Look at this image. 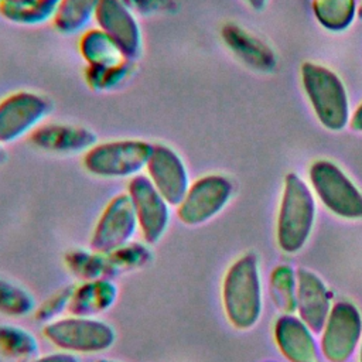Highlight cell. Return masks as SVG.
<instances>
[{
  "mask_svg": "<svg viewBox=\"0 0 362 362\" xmlns=\"http://www.w3.org/2000/svg\"><path fill=\"white\" fill-rule=\"evenodd\" d=\"M226 318L238 329H247L262 311V287L257 260L252 255L238 259L226 272L222 284Z\"/></svg>",
  "mask_w": 362,
  "mask_h": 362,
  "instance_id": "cell-1",
  "label": "cell"
},
{
  "mask_svg": "<svg viewBox=\"0 0 362 362\" xmlns=\"http://www.w3.org/2000/svg\"><path fill=\"white\" fill-rule=\"evenodd\" d=\"M300 76L320 123L334 132L344 129L349 123V102L339 76L329 68L314 62H304Z\"/></svg>",
  "mask_w": 362,
  "mask_h": 362,
  "instance_id": "cell-2",
  "label": "cell"
},
{
  "mask_svg": "<svg viewBox=\"0 0 362 362\" xmlns=\"http://www.w3.org/2000/svg\"><path fill=\"white\" fill-rule=\"evenodd\" d=\"M153 144L141 139H120L95 143L83 153L82 165L98 178H133L143 174Z\"/></svg>",
  "mask_w": 362,
  "mask_h": 362,
  "instance_id": "cell-3",
  "label": "cell"
},
{
  "mask_svg": "<svg viewBox=\"0 0 362 362\" xmlns=\"http://www.w3.org/2000/svg\"><path fill=\"white\" fill-rule=\"evenodd\" d=\"M42 335L59 351L71 354L105 352L116 341V331L107 321L72 314L44 324Z\"/></svg>",
  "mask_w": 362,
  "mask_h": 362,
  "instance_id": "cell-4",
  "label": "cell"
},
{
  "mask_svg": "<svg viewBox=\"0 0 362 362\" xmlns=\"http://www.w3.org/2000/svg\"><path fill=\"white\" fill-rule=\"evenodd\" d=\"M315 215L314 198L310 188L297 174H288L279 212L277 236L286 252L298 250L307 240Z\"/></svg>",
  "mask_w": 362,
  "mask_h": 362,
  "instance_id": "cell-5",
  "label": "cell"
},
{
  "mask_svg": "<svg viewBox=\"0 0 362 362\" xmlns=\"http://www.w3.org/2000/svg\"><path fill=\"white\" fill-rule=\"evenodd\" d=\"M51 110L49 100L33 90H16L0 99V144L30 136Z\"/></svg>",
  "mask_w": 362,
  "mask_h": 362,
  "instance_id": "cell-6",
  "label": "cell"
},
{
  "mask_svg": "<svg viewBox=\"0 0 362 362\" xmlns=\"http://www.w3.org/2000/svg\"><path fill=\"white\" fill-rule=\"evenodd\" d=\"M233 192L229 178L206 174L192 181L175 206L177 218L187 226H198L216 216L229 202Z\"/></svg>",
  "mask_w": 362,
  "mask_h": 362,
  "instance_id": "cell-7",
  "label": "cell"
},
{
  "mask_svg": "<svg viewBox=\"0 0 362 362\" xmlns=\"http://www.w3.org/2000/svg\"><path fill=\"white\" fill-rule=\"evenodd\" d=\"M310 181L322 204L344 218H362V192L328 160H318L310 168Z\"/></svg>",
  "mask_w": 362,
  "mask_h": 362,
  "instance_id": "cell-8",
  "label": "cell"
},
{
  "mask_svg": "<svg viewBox=\"0 0 362 362\" xmlns=\"http://www.w3.org/2000/svg\"><path fill=\"white\" fill-rule=\"evenodd\" d=\"M139 229L133 202L127 192L115 195L102 209L89 240V247L110 253L133 240Z\"/></svg>",
  "mask_w": 362,
  "mask_h": 362,
  "instance_id": "cell-9",
  "label": "cell"
},
{
  "mask_svg": "<svg viewBox=\"0 0 362 362\" xmlns=\"http://www.w3.org/2000/svg\"><path fill=\"white\" fill-rule=\"evenodd\" d=\"M133 202L143 242L156 245L165 235L171 221V204L158 192L146 174L130 178L126 191Z\"/></svg>",
  "mask_w": 362,
  "mask_h": 362,
  "instance_id": "cell-10",
  "label": "cell"
},
{
  "mask_svg": "<svg viewBox=\"0 0 362 362\" xmlns=\"http://www.w3.org/2000/svg\"><path fill=\"white\" fill-rule=\"evenodd\" d=\"M144 171L153 185L171 204V206H177L180 204L191 184L188 167L184 158L177 150L164 143L153 144Z\"/></svg>",
  "mask_w": 362,
  "mask_h": 362,
  "instance_id": "cell-11",
  "label": "cell"
},
{
  "mask_svg": "<svg viewBox=\"0 0 362 362\" xmlns=\"http://www.w3.org/2000/svg\"><path fill=\"white\" fill-rule=\"evenodd\" d=\"M96 27L106 33L126 58L134 61L143 49L141 27L123 0H100L95 13Z\"/></svg>",
  "mask_w": 362,
  "mask_h": 362,
  "instance_id": "cell-12",
  "label": "cell"
},
{
  "mask_svg": "<svg viewBox=\"0 0 362 362\" xmlns=\"http://www.w3.org/2000/svg\"><path fill=\"white\" fill-rule=\"evenodd\" d=\"M361 317L352 304H337L325 322L322 351L332 362H344L355 349L361 334Z\"/></svg>",
  "mask_w": 362,
  "mask_h": 362,
  "instance_id": "cell-13",
  "label": "cell"
},
{
  "mask_svg": "<svg viewBox=\"0 0 362 362\" xmlns=\"http://www.w3.org/2000/svg\"><path fill=\"white\" fill-rule=\"evenodd\" d=\"M30 143L44 151L72 154L85 153L96 141V134L83 126L66 123L40 124L30 136Z\"/></svg>",
  "mask_w": 362,
  "mask_h": 362,
  "instance_id": "cell-14",
  "label": "cell"
},
{
  "mask_svg": "<svg viewBox=\"0 0 362 362\" xmlns=\"http://www.w3.org/2000/svg\"><path fill=\"white\" fill-rule=\"evenodd\" d=\"M119 288L110 277L85 280L74 286L68 311L72 315L98 317L113 307Z\"/></svg>",
  "mask_w": 362,
  "mask_h": 362,
  "instance_id": "cell-15",
  "label": "cell"
},
{
  "mask_svg": "<svg viewBox=\"0 0 362 362\" xmlns=\"http://www.w3.org/2000/svg\"><path fill=\"white\" fill-rule=\"evenodd\" d=\"M221 35L226 47L252 69L272 71L274 68L276 58L273 51L246 30L235 24H226Z\"/></svg>",
  "mask_w": 362,
  "mask_h": 362,
  "instance_id": "cell-16",
  "label": "cell"
},
{
  "mask_svg": "<svg viewBox=\"0 0 362 362\" xmlns=\"http://www.w3.org/2000/svg\"><path fill=\"white\" fill-rule=\"evenodd\" d=\"M297 305L301 318L311 329H322L328 318L329 300L327 290L320 279L305 270H300L298 273Z\"/></svg>",
  "mask_w": 362,
  "mask_h": 362,
  "instance_id": "cell-17",
  "label": "cell"
},
{
  "mask_svg": "<svg viewBox=\"0 0 362 362\" xmlns=\"http://www.w3.org/2000/svg\"><path fill=\"white\" fill-rule=\"evenodd\" d=\"M276 337L281 352L293 362H317V349L305 325L287 315L277 322Z\"/></svg>",
  "mask_w": 362,
  "mask_h": 362,
  "instance_id": "cell-18",
  "label": "cell"
},
{
  "mask_svg": "<svg viewBox=\"0 0 362 362\" xmlns=\"http://www.w3.org/2000/svg\"><path fill=\"white\" fill-rule=\"evenodd\" d=\"M78 51L86 66H113L129 61L116 42L98 27L81 33Z\"/></svg>",
  "mask_w": 362,
  "mask_h": 362,
  "instance_id": "cell-19",
  "label": "cell"
},
{
  "mask_svg": "<svg viewBox=\"0 0 362 362\" xmlns=\"http://www.w3.org/2000/svg\"><path fill=\"white\" fill-rule=\"evenodd\" d=\"M61 0H0V16L17 25L52 21Z\"/></svg>",
  "mask_w": 362,
  "mask_h": 362,
  "instance_id": "cell-20",
  "label": "cell"
},
{
  "mask_svg": "<svg viewBox=\"0 0 362 362\" xmlns=\"http://www.w3.org/2000/svg\"><path fill=\"white\" fill-rule=\"evenodd\" d=\"M100 0H61L52 18L54 28L64 34H78L86 30L95 18Z\"/></svg>",
  "mask_w": 362,
  "mask_h": 362,
  "instance_id": "cell-21",
  "label": "cell"
},
{
  "mask_svg": "<svg viewBox=\"0 0 362 362\" xmlns=\"http://www.w3.org/2000/svg\"><path fill=\"white\" fill-rule=\"evenodd\" d=\"M38 351V339L31 331L16 324H0V354L3 356L25 362L37 356Z\"/></svg>",
  "mask_w": 362,
  "mask_h": 362,
  "instance_id": "cell-22",
  "label": "cell"
},
{
  "mask_svg": "<svg viewBox=\"0 0 362 362\" xmlns=\"http://www.w3.org/2000/svg\"><path fill=\"white\" fill-rule=\"evenodd\" d=\"M68 270L81 281L100 277H112V269L107 255L89 249L75 247L65 253Z\"/></svg>",
  "mask_w": 362,
  "mask_h": 362,
  "instance_id": "cell-23",
  "label": "cell"
},
{
  "mask_svg": "<svg viewBox=\"0 0 362 362\" xmlns=\"http://www.w3.org/2000/svg\"><path fill=\"white\" fill-rule=\"evenodd\" d=\"M313 11L322 27L342 31L352 24L358 8L355 0H313Z\"/></svg>",
  "mask_w": 362,
  "mask_h": 362,
  "instance_id": "cell-24",
  "label": "cell"
},
{
  "mask_svg": "<svg viewBox=\"0 0 362 362\" xmlns=\"http://www.w3.org/2000/svg\"><path fill=\"white\" fill-rule=\"evenodd\" d=\"M134 61H126L113 66H86L83 78L86 85L95 92L113 90L123 85L132 75Z\"/></svg>",
  "mask_w": 362,
  "mask_h": 362,
  "instance_id": "cell-25",
  "label": "cell"
},
{
  "mask_svg": "<svg viewBox=\"0 0 362 362\" xmlns=\"http://www.w3.org/2000/svg\"><path fill=\"white\" fill-rule=\"evenodd\" d=\"M37 308L33 294L23 286L0 277V313L10 317H24Z\"/></svg>",
  "mask_w": 362,
  "mask_h": 362,
  "instance_id": "cell-26",
  "label": "cell"
},
{
  "mask_svg": "<svg viewBox=\"0 0 362 362\" xmlns=\"http://www.w3.org/2000/svg\"><path fill=\"white\" fill-rule=\"evenodd\" d=\"M148 246L150 245H147L146 242L140 243V242L132 240L127 245L110 253H106L110 263L112 274L115 276L117 273L137 270L144 267L147 263H150L153 259V253Z\"/></svg>",
  "mask_w": 362,
  "mask_h": 362,
  "instance_id": "cell-27",
  "label": "cell"
},
{
  "mask_svg": "<svg viewBox=\"0 0 362 362\" xmlns=\"http://www.w3.org/2000/svg\"><path fill=\"white\" fill-rule=\"evenodd\" d=\"M74 286L75 284H71V286H66V287L58 290L57 293L49 296L40 307H37L35 308L37 321L47 324V322H51V321L62 317L64 311H68Z\"/></svg>",
  "mask_w": 362,
  "mask_h": 362,
  "instance_id": "cell-28",
  "label": "cell"
},
{
  "mask_svg": "<svg viewBox=\"0 0 362 362\" xmlns=\"http://www.w3.org/2000/svg\"><path fill=\"white\" fill-rule=\"evenodd\" d=\"M276 272L277 273L273 277V286L276 297H280L279 304L284 310H293V305L296 304V296L293 294L294 276L288 267H280Z\"/></svg>",
  "mask_w": 362,
  "mask_h": 362,
  "instance_id": "cell-29",
  "label": "cell"
},
{
  "mask_svg": "<svg viewBox=\"0 0 362 362\" xmlns=\"http://www.w3.org/2000/svg\"><path fill=\"white\" fill-rule=\"evenodd\" d=\"M123 1L134 14H140V16L167 13V11H173L175 7L173 0H123Z\"/></svg>",
  "mask_w": 362,
  "mask_h": 362,
  "instance_id": "cell-30",
  "label": "cell"
},
{
  "mask_svg": "<svg viewBox=\"0 0 362 362\" xmlns=\"http://www.w3.org/2000/svg\"><path fill=\"white\" fill-rule=\"evenodd\" d=\"M25 362H79L76 354L65 352V351H57L51 352L42 356H34Z\"/></svg>",
  "mask_w": 362,
  "mask_h": 362,
  "instance_id": "cell-31",
  "label": "cell"
},
{
  "mask_svg": "<svg viewBox=\"0 0 362 362\" xmlns=\"http://www.w3.org/2000/svg\"><path fill=\"white\" fill-rule=\"evenodd\" d=\"M354 130L361 132L362 133V103L355 109V112L352 113V116L349 117V123H348Z\"/></svg>",
  "mask_w": 362,
  "mask_h": 362,
  "instance_id": "cell-32",
  "label": "cell"
},
{
  "mask_svg": "<svg viewBox=\"0 0 362 362\" xmlns=\"http://www.w3.org/2000/svg\"><path fill=\"white\" fill-rule=\"evenodd\" d=\"M252 8H255V10H262L263 7H264V4H266V0H245Z\"/></svg>",
  "mask_w": 362,
  "mask_h": 362,
  "instance_id": "cell-33",
  "label": "cell"
},
{
  "mask_svg": "<svg viewBox=\"0 0 362 362\" xmlns=\"http://www.w3.org/2000/svg\"><path fill=\"white\" fill-rule=\"evenodd\" d=\"M4 158H6V153H4V150H3V146L0 144V164L4 161Z\"/></svg>",
  "mask_w": 362,
  "mask_h": 362,
  "instance_id": "cell-34",
  "label": "cell"
},
{
  "mask_svg": "<svg viewBox=\"0 0 362 362\" xmlns=\"http://www.w3.org/2000/svg\"><path fill=\"white\" fill-rule=\"evenodd\" d=\"M98 362H123V361H117V359H110V358H102Z\"/></svg>",
  "mask_w": 362,
  "mask_h": 362,
  "instance_id": "cell-35",
  "label": "cell"
},
{
  "mask_svg": "<svg viewBox=\"0 0 362 362\" xmlns=\"http://www.w3.org/2000/svg\"><path fill=\"white\" fill-rule=\"evenodd\" d=\"M356 14H358V17L362 20V4H361V7L358 8V13H356Z\"/></svg>",
  "mask_w": 362,
  "mask_h": 362,
  "instance_id": "cell-36",
  "label": "cell"
},
{
  "mask_svg": "<svg viewBox=\"0 0 362 362\" xmlns=\"http://www.w3.org/2000/svg\"><path fill=\"white\" fill-rule=\"evenodd\" d=\"M361 362H362V354H361Z\"/></svg>",
  "mask_w": 362,
  "mask_h": 362,
  "instance_id": "cell-37",
  "label": "cell"
}]
</instances>
